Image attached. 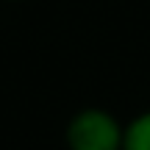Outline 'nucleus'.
<instances>
[{
  "label": "nucleus",
  "instance_id": "nucleus-1",
  "mask_svg": "<svg viewBox=\"0 0 150 150\" xmlns=\"http://www.w3.org/2000/svg\"><path fill=\"white\" fill-rule=\"evenodd\" d=\"M125 125L106 108H81L64 128L67 150H122Z\"/></svg>",
  "mask_w": 150,
  "mask_h": 150
},
{
  "label": "nucleus",
  "instance_id": "nucleus-2",
  "mask_svg": "<svg viewBox=\"0 0 150 150\" xmlns=\"http://www.w3.org/2000/svg\"><path fill=\"white\" fill-rule=\"evenodd\" d=\"M122 150H150V108L136 114L125 125V142Z\"/></svg>",
  "mask_w": 150,
  "mask_h": 150
}]
</instances>
